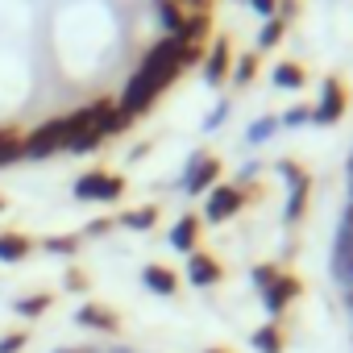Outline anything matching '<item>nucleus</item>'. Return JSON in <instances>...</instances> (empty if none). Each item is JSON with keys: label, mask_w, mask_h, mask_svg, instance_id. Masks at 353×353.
Segmentation results:
<instances>
[{"label": "nucleus", "mask_w": 353, "mask_h": 353, "mask_svg": "<svg viewBox=\"0 0 353 353\" xmlns=\"http://www.w3.org/2000/svg\"><path fill=\"white\" fill-rule=\"evenodd\" d=\"M192 63H200V46H183V42H174V38L158 42V46L145 54V63L137 67V75L129 79V88H125V96H121V108H125L129 117L145 112V108L158 100V92L170 88L174 75H179L183 67H192Z\"/></svg>", "instance_id": "1"}, {"label": "nucleus", "mask_w": 353, "mask_h": 353, "mask_svg": "<svg viewBox=\"0 0 353 353\" xmlns=\"http://www.w3.org/2000/svg\"><path fill=\"white\" fill-rule=\"evenodd\" d=\"M108 108H112V104L100 100V104H88V108L71 112V117H67V145H63V150H71V154L96 150V145L104 141V112H108Z\"/></svg>", "instance_id": "2"}, {"label": "nucleus", "mask_w": 353, "mask_h": 353, "mask_svg": "<svg viewBox=\"0 0 353 353\" xmlns=\"http://www.w3.org/2000/svg\"><path fill=\"white\" fill-rule=\"evenodd\" d=\"M125 196V179L121 174H108V170H88L75 179V200H100V204H112Z\"/></svg>", "instance_id": "3"}, {"label": "nucleus", "mask_w": 353, "mask_h": 353, "mask_svg": "<svg viewBox=\"0 0 353 353\" xmlns=\"http://www.w3.org/2000/svg\"><path fill=\"white\" fill-rule=\"evenodd\" d=\"M63 145H67V117L63 121H46L42 129H34L26 137V158H50Z\"/></svg>", "instance_id": "4"}, {"label": "nucleus", "mask_w": 353, "mask_h": 353, "mask_svg": "<svg viewBox=\"0 0 353 353\" xmlns=\"http://www.w3.org/2000/svg\"><path fill=\"white\" fill-rule=\"evenodd\" d=\"M221 179V162L212 158V154H196L192 158V166H188V179H183V188L192 192V196H200L204 188H212Z\"/></svg>", "instance_id": "5"}, {"label": "nucleus", "mask_w": 353, "mask_h": 353, "mask_svg": "<svg viewBox=\"0 0 353 353\" xmlns=\"http://www.w3.org/2000/svg\"><path fill=\"white\" fill-rule=\"evenodd\" d=\"M299 291H303V283H299L295 274H274V283H270V287H262L266 312H283V307H287Z\"/></svg>", "instance_id": "6"}, {"label": "nucleus", "mask_w": 353, "mask_h": 353, "mask_svg": "<svg viewBox=\"0 0 353 353\" xmlns=\"http://www.w3.org/2000/svg\"><path fill=\"white\" fill-rule=\"evenodd\" d=\"M341 112H345V88H341L336 79H328V83H324V96H320V104L312 108V121H320V125H332V121H341Z\"/></svg>", "instance_id": "7"}, {"label": "nucleus", "mask_w": 353, "mask_h": 353, "mask_svg": "<svg viewBox=\"0 0 353 353\" xmlns=\"http://www.w3.org/2000/svg\"><path fill=\"white\" fill-rule=\"evenodd\" d=\"M241 204H245V196H241L237 188H212V196H208V208H204V212H208V221H216V225H221V221H229Z\"/></svg>", "instance_id": "8"}, {"label": "nucleus", "mask_w": 353, "mask_h": 353, "mask_svg": "<svg viewBox=\"0 0 353 353\" xmlns=\"http://www.w3.org/2000/svg\"><path fill=\"white\" fill-rule=\"evenodd\" d=\"M188 279H192L196 287H212V283L225 279V270H221V262H216L212 254H200V250H196V254L188 258Z\"/></svg>", "instance_id": "9"}, {"label": "nucleus", "mask_w": 353, "mask_h": 353, "mask_svg": "<svg viewBox=\"0 0 353 353\" xmlns=\"http://www.w3.org/2000/svg\"><path fill=\"white\" fill-rule=\"evenodd\" d=\"M75 320H79L83 328H100V332H117V328H121V316H117L112 307H104V303H83V307L75 312Z\"/></svg>", "instance_id": "10"}, {"label": "nucleus", "mask_w": 353, "mask_h": 353, "mask_svg": "<svg viewBox=\"0 0 353 353\" xmlns=\"http://www.w3.org/2000/svg\"><path fill=\"white\" fill-rule=\"evenodd\" d=\"M283 174L291 179V200H287V221H299L303 216V204H307V174L299 166H283Z\"/></svg>", "instance_id": "11"}, {"label": "nucleus", "mask_w": 353, "mask_h": 353, "mask_svg": "<svg viewBox=\"0 0 353 353\" xmlns=\"http://www.w3.org/2000/svg\"><path fill=\"white\" fill-rule=\"evenodd\" d=\"M196 241H200V216H183L179 225L170 229V245H174V250L196 254Z\"/></svg>", "instance_id": "12"}, {"label": "nucleus", "mask_w": 353, "mask_h": 353, "mask_svg": "<svg viewBox=\"0 0 353 353\" xmlns=\"http://www.w3.org/2000/svg\"><path fill=\"white\" fill-rule=\"evenodd\" d=\"M34 241L26 233H0V262H26Z\"/></svg>", "instance_id": "13"}, {"label": "nucleus", "mask_w": 353, "mask_h": 353, "mask_svg": "<svg viewBox=\"0 0 353 353\" xmlns=\"http://www.w3.org/2000/svg\"><path fill=\"white\" fill-rule=\"evenodd\" d=\"M141 279H145V287L158 291V295H174V291H179V279H174V270H166V266H145Z\"/></svg>", "instance_id": "14"}, {"label": "nucleus", "mask_w": 353, "mask_h": 353, "mask_svg": "<svg viewBox=\"0 0 353 353\" xmlns=\"http://www.w3.org/2000/svg\"><path fill=\"white\" fill-rule=\"evenodd\" d=\"M26 158V137L17 129H0V166H13Z\"/></svg>", "instance_id": "15"}, {"label": "nucleus", "mask_w": 353, "mask_h": 353, "mask_svg": "<svg viewBox=\"0 0 353 353\" xmlns=\"http://www.w3.org/2000/svg\"><path fill=\"white\" fill-rule=\"evenodd\" d=\"M229 75V42H216L212 50H208V63H204V79L208 83H221Z\"/></svg>", "instance_id": "16"}, {"label": "nucleus", "mask_w": 353, "mask_h": 353, "mask_svg": "<svg viewBox=\"0 0 353 353\" xmlns=\"http://www.w3.org/2000/svg\"><path fill=\"white\" fill-rule=\"evenodd\" d=\"M154 5H158V17H162V26H166V30H170V38H174V34L183 30L188 13L179 9V0H154Z\"/></svg>", "instance_id": "17"}, {"label": "nucleus", "mask_w": 353, "mask_h": 353, "mask_svg": "<svg viewBox=\"0 0 353 353\" xmlns=\"http://www.w3.org/2000/svg\"><path fill=\"white\" fill-rule=\"evenodd\" d=\"M254 349H258V353H283V332H279L274 324L258 328V332H254Z\"/></svg>", "instance_id": "18"}, {"label": "nucleus", "mask_w": 353, "mask_h": 353, "mask_svg": "<svg viewBox=\"0 0 353 353\" xmlns=\"http://www.w3.org/2000/svg\"><path fill=\"white\" fill-rule=\"evenodd\" d=\"M274 83H279V88H303V67L279 63V67H274Z\"/></svg>", "instance_id": "19"}, {"label": "nucleus", "mask_w": 353, "mask_h": 353, "mask_svg": "<svg viewBox=\"0 0 353 353\" xmlns=\"http://www.w3.org/2000/svg\"><path fill=\"white\" fill-rule=\"evenodd\" d=\"M154 221H158V208H150V204L121 216V225H129V229H154Z\"/></svg>", "instance_id": "20"}, {"label": "nucleus", "mask_w": 353, "mask_h": 353, "mask_svg": "<svg viewBox=\"0 0 353 353\" xmlns=\"http://www.w3.org/2000/svg\"><path fill=\"white\" fill-rule=\"evenodd\" d=\"M50 303H54V299H50L46 291H42V295H21V299H17V312H21V316H42Z\"/></svg>", "instance_id": "21"}, {"label": "nucleus", "mask_w": 353, "mask_h": 353, "mask_svg": "<svg viewBox=\"0 0 353 353\" xmlns=\"http://www.w3.org/2000/svg\"><path fill=\"white\" fill-rule=\"evenodd\" d=\"M42 245H46L50 254H75V250H79V237H46Z\"/></svg>", "instance_id": "22"}, {"label": "nucleus", "mask_w": 353, "mask_h": 353, "mask_svg": "<svg viewBox=\"0 0 353 353\" xmlns=\"http://www.w3.org/2000/svg\"><path fill=\"white\" fill-rule=\"evenodd\" d=\"M279 38H283V21H274V17H270V21H266V30H262V38H258V42H262V46H274V42H279Z\"/></svg>", "instance_id": "23"}, {"label": "nucleus", "mask_w": 353, "mask_h": 353, "mask_svg": "<svg viewBox=\"0 0 353 353\" xmlns=\"http://www.w3.org/2000/svg\"><path fill=\"white\" fill-rule=\"evenodd\" d=\"M254 71H258V59H254V54H245V59L237 63V83H250V79H254Z\"/></svg>", "instance_id": "24"}, {"label": "nucleus", "mask_w": 353, "mask_h": 353, "mask_svg": "<svg viewBox=\"0 0 353 353\" xmlns=\"http://www.w3.org/2000/svg\"><path fill=\"white\" fill-rule=\"evenodd\" d=\"M26 345V332H9V336H0V353H21Z\"/></svg>", "instance_id": "25"}, {"label": "nucleus", "mask_w": 353, "mask_h": 353, "mask_svg": "<svg viewBox=\"0 0 353 353\" xmlns=\"http://www.w3.org/2000/svg\"><path fill=\"white\" fill-rule=\"evenodd\" d=\"M332 274H336L341 283H349V287H353V258H345V262H332Z\"/></svg>", "instance_id": "26"}, {"label": "nucleus", "mask_w": 353, "mask_h": 353, "mask_svg": "<svg viewBox=\"0 0 353 353\" xmlns=\"http://www.w3.org/2000/svg\"><path fill=\"white\" fill-rule=\"evenodd\" d=\"M274 274H279L274 266H258V270H254V283H258V287H270V283H274Z\"/></svg>", "instance_id": "27"}, {"label": "nucleus", "mask_w": 353, "mask_h": 353, "mask_svg": "<svg viewBox=\"0 0 353 353\" xmlns=\"http://www.w3.org/2000/svg\"><path fill=\"white\" fill-rule=\"evenodd\" d=\"M67 287H71V291H83V287H88V274H83V270H71V274H67Z\"/></svg>", "instance_id": "28"}, {"label": "nucleus", "mask_w": 353, "mask_h": 353, "mask_svg": "<svg viewBox=\"0 0 353 353\" xmlns=\"http://www.w3.org/2000/svg\"><path fill=\"white\" fill-rule=\"evenodd\" d=\"M270 129H274V121H258V125L250 129V137H254V141H262V137H266Z\"/></svg>", "instance_id": "29"}, {"label": "nucleus", "mask_w": 353, "mask_h": 353, "mask_svg": "<svg viewBox=\"0 0 353 353\" xmlns=\"http://www.w3.org/2000/svg\"><path fill=\"white\" fill-rule=\"evenodd\" d=\"M250 5H254V9H258L262 17H270V13H274V5H279V0H250Z\"/></svg>", "instance_id": "30"}, {"label": "nucleus", "mask_w": 353, "mask_h": 353, "mask_svg": "<svg viewBox=\"0 0 353 353\" xmlns=\"http://www.w3.org/2000/svg\"><path fill=\"white\" fill-rule=\"evenodd\" d=\"M312 117V108H291L287 112V125H299V121H307Z\"/></svg>", "instance_id": "31"}, {"label": "nucleus", "mask_w": 353, "mask_h": 353, "mask_svg": "<svg viewBox=\"0 0 353 353\" xmlns=\"http://www.w3.org/2000/svg\"><path fill=\"white\" fill-rule=\"evenodd\" d=\"M108 229H112V221H96V225H92L88 233H92V237H100V233H108Z\"/></svg>", "instance_id": "32"}, {"label": "nucleus", "mask_w": 353, "mask_h": 353, "mask_svg": "<svg viewBox=\"0 0 353 353\" xmlns=\"http://www.w3.org/2000/svg\"><path fill=\"white\" fill-rule=\"evenodd\" d=\"M345 225H349V229H353V204H349V212H345Z\"/></svg>", "instance_id": "33"}, {"label": "nucleus", "mask_w": 353, "mask_h": 353, "mask_svg": "<svg viewBox=\"0 0 353 353\" xmlns=\"http://www.w3.org/2000/svg\"><path fill=\"white\" fill-rule=\"evenodd\" d=\"M349 183H353V158H349Z\"/></svg>", "instance_id": "34"}, {"label": "nucleus", "mask_w": 353, "mask_h": 353, "mask_svg": "<svg viewBox=\"0 0 353 353\" xmlns=\"http://www.w3.org/2000/svg\"><path fill=\"white\" fill-rule=\"evenodd\" d=\"M204 353H225V349H204Z\"/></svg>", "instance_id": "35"}, {"label": "nucleus", "mask_w": 353, "mask_h": 353, "mask_svg": "<svg viewBox=\"0 0 353 353\" xmlns=\"http://www.w3.org/2000/svg\"><path fill=\"white\" fill-rule=\"evenodd\" d=\"M0 212H5V196H0Z\"/></svg>", "instance_id": "36"}, {"label": "nucleus", "mask_w": 353, "mask_h": 353, "mask_svg": "<svg viewBox=\"0 0 353 353\" xmlns=\"http://www.w3.org/2000/svg\"><path fill=\"white\" fill-rule=\"evenodd\" d=\"M349 307H353V291H349Z\"/></svg>", "instance_id": "37"}, {"label": "nucleus", "mask_w": 353, "mask_h": 353, "mask_svg": "<svg viewBox=\"0 0 353 353\" xmlns=\"http://www.w3.org/2000/svg\"><path fill=\"white\" fill-rule=\"evenodd\" d=\"M63 353H79V349H63Z\"/></svg>", "instance_id": "38"}, {"label": "nucleus", "mask_w": 353, "mask_h": 353, "mask_svg": "<svg viewBox=\"0 0 353 353\" xmlns=\"http://www.w3.org/2000/svg\"><path fill=\"white\" fill-rule=\"evenodd\" d=\"M121 353H125V349H121Z\"/></svg>", "instance_id": "39"}]
</instances>
